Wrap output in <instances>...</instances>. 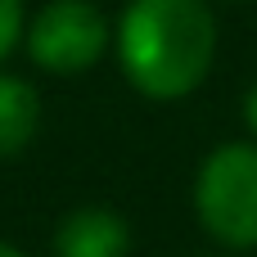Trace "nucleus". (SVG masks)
Masks as SVG:
<instances>
[{"label": "nucleus", "mask_w": 257, "mask_h": 257, "mask_svg": "<svg viewBox=\"0 0 257 257\" xmlns=\"http://www.w3.org/2000/svg\"><path fill=\"white\" fill-rule=\"evenodd\" d=\"M23 36V0H0V59Z\"/></svg>", "instance_id": "6"}, {"label": "nucleus", "mask_w": 257, "mask_h": 257, "mask_svg": "<svg viewBox=\"0 0 257 257\" xmlns=\"http://www.w3.org/2000/svg\"><path fill=\"white\" fill-rule=\"evenodd\" d=\"M41 122V99L23 77H0V158H14Z\"/></svg>", "instance_id": "5"}, {"label": "nucleus", "mask_w": 257, "mask_h": 257, "mask_svg": "<svg viewBox=\"0 0 257 257\" xmlns=\"http://www.w3.org/2000/svg\"><path fill=\"white\" fill-rule=\"evenodd\" d=\"M244 122H248V131L257 136V86L248 90V99H244Z\"/></svg>", "instance_id": "7"}, {"label": "nucleus", "mask_w": 257, "mask_h": 257, "mask_svg": "<svg viewBox=\"0 0 257 257\" xmlns=\"http://www.w3.org/2000/svg\"><path fill=\"white\" fill-rule=\"evenodd\" d=\"M108 45V18L90 0H50L27 32V54L45 72H86Z\"/></svg>", "instance_id": "3"}, {"label": "nucleus", "mask_w": 257, "mask_h": 257, "mask_svg": "<svg viewBox=\"0 0 257 257\" xmlns=\"http://www.w3.org/2000/svg\"><path fill=\"white\" fill-rule=\"evenodd\" d=\"M117 54L136 90L181 99L212 68L217 18L203 0H131L117 27Z\"/></svg>", "instance_id": "1"}, {"label": "nucleus", "mask_w": 257, "mask_h": 257, "mask_svg": "<svg viewBox=\"0 0 257 257\" xmlns=\"http://www.w3.org/2000/svg\"><path fill=\"white\" fill-rule=\"evenodd\" d=\"M0 257H23L18 248H9V244H0Z\"/></svg>", "instance_id": "8"}, {"label": "nucleus", "mask_w": 257, "mask_h": 257, "mask_svg": "<svg viewBox=\"0 0 257 257\" xmlns=\"http://www.w3.org/2000/svg\"><path fill=\"white\" fill-rule=\"evenodd\" d=\"M126 248L131 230L108 208H81L54 230V257H126Z\"/></svg>", "instance_id": "4"}, {"label": "nucleus", "mask_w": 257, "mask_h": 257, "mask_svg": "<svg viewBox=\"0 0 257 257\" xmlns=\"http://www.w3.org/2000/svg\"><path fill=\"white\" fill-rule=\"evenodd\" d=\"M194 208L212 239L226 248H257V145H221L203 158Z\"/></svg>", "instance_id": "2"}]
</instances>
